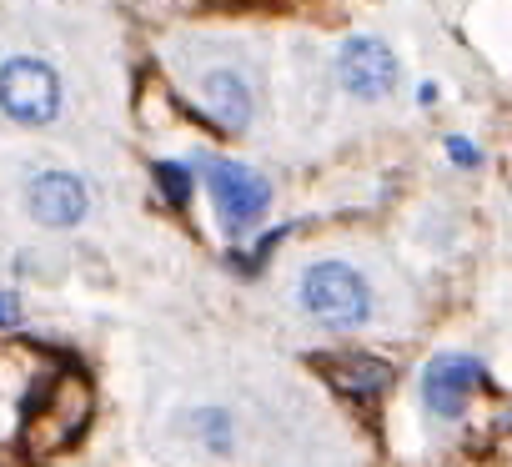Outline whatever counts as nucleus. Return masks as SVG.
Wrapping results in <instances>:
<instances>
[{
	"label": "nucleus",
	"mask_w": 512,
	"mask_h": 467,
	"mask_svg": "<svg viewBox=\"0 0 512 467\" xmlns=\"http://www.w3.org/2000/svg\"><path fill=\"white\" fill-rule=\"evenodd\" d=\"M86 407H91V397H86L81 377H56V382L46 387V397H36V402H31L26 442H31L36 452H56V447H66V442L81 432Z\"/></svg>",
	"instance_id": "3"
},
{
	"label": "nucleus",
	"mask_w": 512,
	"mask_h": 467,
	"mask_svg": "<svg viewBox=\"0 0 512 467\" xmlns=\"http://www.w3.org/2000/svg\"><path fill=\"white\" fill-rule=\"evenodd\" d=\"M337 71H342V86H347L352 96H362V101H377V96H387V91L397 86V61H392V51H387L382 41H372V36L347 41Z\"/></svg>",
	"instance_id": "5"
},
{
	"label": "nucleus",
	"mask_w": 512,
	"mask_h": 467,
	"mask_svg": "<svg viewBox=\"0 0 512 467\" xmlns=\"http://www.w3.org/2000/svg\"><path fill=\"white\" fill-rule=\"evenodd\" d=\"M16 317H21L16 297H11V292H0V327H16Z\"/></svg>",
	"instance_id": "13"
},
{
	"label": "nucleus",
	"mask_w": 512,
	"mask_h": 467,
	"mask_svg": "<svg viewBox=\"0 0 512 467\" xmlns=\"http://www.w3.org/2000/svg\"><path fill=\"white\" fill-rule=\"evenodd\" d=\"M0 111L11 121H26V126H46L56 121L61 111V76L36 61V56H16L0 66Z\"/></svg>",
	"instance_id": "2"
},
{
	"label": "nucleus",
	"mask_w": 512,
	"mask_h": 467,
	"mask_svg": "<svg viewBox=\"0 0 512 467\" xmlns=\"http://www.w3.org/2000/svg\"><path fill=\"white\" fill-rule=\"evenodd\" d=\"M206 181H211V196L221 206V221L226 231H246L256 216L272 206V186L256 176L251 166H236V161H211L206 166Z\"/></svg>",
	"instance_id": "4"
},
{
	"label": "nucleus",
	"mask_w": 512,
	"mask_h": 467,
	"mask_svg": "<svg viewBox=\"0 0 512 467\" xmlns=\"http://www.w3.org/2000/svg\"><path fill=\"white\" fill-rule=\"evenodd\" d=\"M156 181H161V191H166L171 206H186V201H191V171H186V166L161 161V166H156Z\"/></svg>",
	"instance_id": "10"
},
{
	"label": "nucleus",
	"mask_w": 512,
	"mask_h": 467,
	"mask_svg": "<svg viewBox=\"0 0 512 467\" xmlns=\"http://www.w3.org/2000/svg\"><path fill=\"white\" fill-rule=\"evenodd\" d=\"M322 372L342 387V392H352V397H372V392H382L387 387V367L382 362H372V357H322Z\"/></svg>",
	"instance_id": "9"
},
{
	"label": "nucleus",
	"mask_w": 512,
	"mask_h": 467,
	"mask_svg": "<svg viewBox=\"0 0 512 467\" xmlns=\"http://www.w3.org/2000/svg\"><path fill=\"white\" fill-rule=\"evenodd\" d=\"M447 151H452V161H462V166H477V146H467L462 136H452V141H447Z\"/></svg>",
	"instance_id": "11"
},
{
	"label": "nucleus",
	"mask_w": 512,
	"mask_h": 467,
	"mask_svg": "<svg viewBox=\"0 0 512 467\" xmlns=\"http://www.w3.org/2000/svg\"><path fill=\"white\" fill-rule=\"evenodd\" d=\"M26 201H31V216L41 226H76L86 216V186L71 171H41L31 181Z\"/></svg>",
	"instance_id": "7"
},
{
	"label": "nucleus",
	"mask_w": 512,
	"mask_h": 467,
	"mask_svg": "<svg viewBox=\"0 0 512 467\" xmlns=\"http://www.w3.org/2000/svg\"><path fill=\"white\" fill-rule=\"evenodd\" d=\"M302 312L317 317L322 327H362L372 312V292L362 282V272L342 267V262H317L302 272Z\"/></svg>",
	"instance_id": "1"
},
{
	"label": "nucleus",
	"mask_w": 512,
	"mask_h": 467,
	"mask_svg": "<svg viewBox=\"0 0 512 467\" xmlns=\"http://www.w3.org/2000/svg\"><path fill=\"white\" fill-rule=\"evenodd\" d=\"M201 101H206V111H211L226 131H241V126L251 121V91H246V81H241L236 71H211V76L201 81Z\"/></svg>",
	"instance_id": "8"
},
{
	"label": "nucleus",
	"mask_w": 512,
	"mask_h": 467,
	"mask_svg": "<svg viewBox=\"0 0 512 467\" xmlns=\"http://www.w3.org/2000/svg\"><path fill=\"white\" fill-rule=\"evenodd\" d=\"M477 387H482V367L472 357H432L422 372V392L437 417H462V407Z\"/></svg>",
	"instance_id": "6"
},
{
	"label": "nucleus",
	"mask_w": 512,
	"mask_h": 467,
	"mask_svg": "<svg viewBox=\"0 0 512 467\" xmlns=\"http://www.w3.org/2000/svg\"><path fill=\"white\" fill-rule=\"evenodd\" d=\"M201 427H206V437H211V447L221 452V447H226V432H221V412H206V417H201Z\"/></svg>",
	"instance_id": "12"
}]
</instances>
